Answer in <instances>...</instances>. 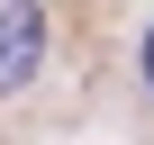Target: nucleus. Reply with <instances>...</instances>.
<instances>
[{
  "label": "nucleus",
  "mask_w": 154,
  "mask_h": 145,
  "mask_svg": "<svg viewBox=\"0 0 154 145\" xmlns=\"http://www.w3.org/2000/svg\"><path fill=\"white\" fill-rule=\"evenodd\" d=\"M36 63H45V9L36 0H0V100L27 91Z\"/></svg>",
  "instance_id": "1"
},
{
  "label": "nucleus",
  "mask_w": 154,
  "mask_h": 145,
  "mask_svg": "<svg viewBox=\"0 0 154 145\" xmlns=\"http://www.w3.org/2000/svg\"><path fill=\"white\" fill-rule=\"evenodd\" d=\"M136 72H145V91H154V27H145V45H136Z\"/></svg>",
  "instance_id": "2"
}]
</instances>
